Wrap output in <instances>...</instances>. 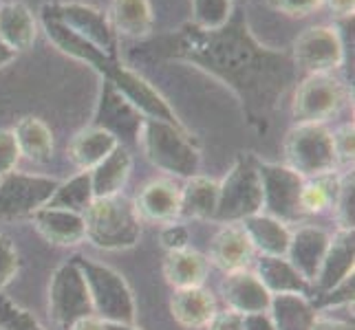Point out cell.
Listing matches in <instances>:
<instances>
[{"mask_svg":"<svg viewBox=\"0 0 355 330\" xmlns=\"http://www.w3.org/2000/svg\"><path fill=\"white\" fill-rule=\"evenodd\" d=\"M190 31H194V38L190 33L181 35L186 40L183 51L188 53L190 59L212 71L214 75L223 77L250 104L265 108L272 102V95L261 86V82H267V86H272L269 77L274 73V64H267L272 55L254 46L248 35H225L223 27L212 31L192 27Z\"/></svg>","mask_w":355,"mask_h":330,"instance_id":"cell-1","label":"cell"},{"mask_svg":"<svg viewBox=\"0 0 355 330\" xmlns=\"http://www.w3.org/2000/svg\"><path fill=\"white\" fill-rule=\"evenodd\" d=\"M137 143L141 145L146 158L164 172L183 178L197 176L201 167V154L183 126L144 119Z\"/></svg>","mask_w":355,"mask_h":330,"instance_id":"cell-2","label":"cell"},{"mask_svg":"<svg viewBox=\"0 0 355 330\" xmlns=\"http://www.w3.org/2000/svg\"><path fill=\"white\" fill-rule=\"evenodd\" d=\"M87 238L95 247L106 251L130 249L139 240V214L135 205L124 196L93 199L89 210L84 212Z\"/></svg>","mask_w":355,"mask_h":330,"instance_id":"cell-3","label":"cell"},{"mask_svg":"<svg viewBox=\"0 0 355 330\" xmlns=\"http://www.w3.org/2000/svg\"><path fill=\"white\" fill-rule=\"evenodd\" d=\"M91 293L93 313L106 324H135V300L128 284L111 266L76 258Z\"/></svg>","mask_w":355,"mask_h":330,"instance_id":"cell-4","label":"cell"},{"mask_svg":"<svg viewBox=\"0 0 355 330\" xmlns=\"http://www.w3.org/2000/svg\"><path fill=\"white\" fill-rule=\"evenodd\" d=\"M259 212H263V187L256 158L241 156L223 183H218V203L214 218L232 225Z\"/></svg>","mask_w":355,"mask_h":330,"instance_id":"cell-5","label":"cell"},{"mask_svg":"<svg viewBox=\"0 0 355 330\" xmlns=\"http://www.w3.org/2000/svg\"><path fill=\"white\" fill-rule=\"evenodd\" d=\"M285 161L302 178L334 172L338 161L331 130L324 124H296L285 139Z\"/></svg>","mask_w":355,"mask_h":330,"instance_id":"cell-6","label":"cell"},{"mask_svg":"<svg viewBox=\"0 0 355 330\" xmlns=\"http://www.w3.org/2000/svg\"><path fill=\"white\" fill-rule=\"evenodd\" d=\"M349 102V89L334 73H311L304 77L291 102L296 124H324Z\"/></svg>","mask_w":355,"mask_h":330,"instance_id":"cell-7","label":"cell"},{"mask_svg":"<svg viewBox=\"0 0 355 330\" xmlns=\"http://www.w3.org/2000/svg\"><path fill=\"white\" fill-rule=\"evenodd\" d=\"M263 187V214L280 223H298L304 216L300 207V192L304 178L287 165L256 161Z\"/></svg>","mask_w":355,"mask_h":330,"instance_id":"cell-8","label":"cell"},{"mask_svg":"<svg viewBox=\"0 0 355 330\" xmlns=\"http://www.w3.org/2000/svg\"><path fill=\"white\" fill-rule=\"evenodd\" d=\"M49 311L58 326L71 328L82 317L95 315L91 293L78 262H67L58 268L49 286Z\"/></svg>","mask_w":355,"mask_h":330,"instance_id":"cell-9","label":"cell"},{"mask_svg":"<svg viewBox=\"0 0 355 330\" xmlns=\"http://www.w3.org/2000/svg\"><path fill=\"white\" fill-rule=\"evenodd\" d=\"M293 64L304 73H334L345 64V42L334 27L313 24L291 46Z\"/></svg>","mask_w":355,"mask_h":330,"instance_id":"cell-10","label":"cell"},{"mask_svg":"<svg viewBox=\"0 0 355 330\" xmlns=\"http://www.w3.org/2000/svg\"><path fill=\"white\" fill-rule=\"evenodd\" d=\"M60 183L49 176L9 172L0 176V218L35 214L51 201Z\"/></svg>","mask_w":355,"mask_h":330,"instance_id":"cell-11","label":"cell"},{"mask_svg":"<svg viewBox=\"0 0 355 330\" xmlns=\"http://www.w3.org/2000/svg\"><path fill=\"white\" fill-rule=\"evenodd\" d=\"M104 80L111 82L113 89L124 97L144 119H157V121H166V124H173V126H183L179 117L175 115V110L170 108V104L159 95V91L153 84H148L139 75V73H135L117 62L106 73Z\"/></svg>","mask_w":355,"mask_h":330,"instance_id":"cell-12","label":"cell"},{"mask_svg":"<svg viewBox=\"0 0 355 330\" xmlns=\"http://www.w3.org/2000/svg\"><path fill=\"white\" fill-rule=\"evenodd\" d=\"M44 7L73 33L97 46L108 57L117 59V38L104 11L84 3H53Z\"/></svg>","mask_w":355,"mask_h":330,"instance_id":"cell-13","label":"cell"},{"mask_svg":"<svg viewBox=\"0 0 355 330\" xmlns=\"http://www.w3.org/2000/svg\"><path fill=\"white\" fill-rule=\"evenodd\" d=\"M42 27H44V31L49 35V40H51L60 48V51L80 59V62H87L97 73H102L104 77H106V73L117 64V59L108 57L97 46H93L91 42L80 38L78 33H73L69 27H64V24L60 22L46 7H42Z\"/></svg>","mask_w":355,"mask_h":330,"instance_id":"cell-14","label":"cell"},{"mask_svg":"<svg viewBox=\"0 0 355 330\" xmlns=\"http://www.w3.org/2000/svg\"><path fill=\"white\" fill-rule=\"evenodd\" d=\"M144 117L121 97L111 82H104L102 102L97 110L95 126L115 134L117 141H137Z\"/></svg>","mask_w":355,"mask_h":330,"instance_id":"cell-15","label":"cell"},{"mask_svg":"<svg viewBox=\"0 0 355 330\" xmlns=\"http://www.w3.org/2000/svg\"><path fill=\"white\" fill-rule=\"evenodd\" d=\"M327 247H329V234L324 229L300 227L289 238V249L285 258L307 282H315V275L320 271Z\"/></svg>","mask_w":355,"mask_h":330,"instance_id":"cell-16","label":"cell"},{"mask_svg":"<svg viewBox=\"0 0 355 330\" xmlns=\"http://www.w3.org/2000/svg\"><path fill=\"white\" fill-rule=\"evenodd\" d=\"M223 297L230 311L250 315V313H267L269 304H272V295L263 286L259 275L243 268V271L227 273L223 282Z\"/></svg>","mask_w":355,"mask_h":330,"instance_id":"cell-17","label":"cell"},{"mask_svg":"<svg viewBox=\"0 0 355 330\" xmlns=\"http://www.w3.org/2000/svg\"><path fill=\"white\" fill-rule=\"evenodd\" d=\"M35 229L44 236V240L60 244V247H73L87 238V225H84V216L62 207H40L33 214Z\"/></svg>","mask_w":355,"mask_h":330,"instance_id":"cell-18","label":"cell"},{"mask_svg":"<svg viewBox=\"0 0 355 330\" xmlns=\"http://www.w3.org/2000/svg\"><path fill=\"white\" fill-rule=\"evenodd\" d=\"M353 229H340L334 238H329V247L322 258L320 271L315 275V286L320 293L331 291L342 279L353 275Z\"/></svg>","mask_w":355,"mask_h":330,"instance_id":"cell-19","label":"cell"},{"mask_svg":"<svg viewBox=\"0 0 355 330\" xmlns=\"http://www.w3.org/2000/svg\"><path fill=\"white\" fill-rule=\"evenodd\" d=\"M38 35V20H35L33 11L20 3V0H11V3H0V40L16 53L27 51L35 42Z\"/></svg>","mask_w":355,"mask_h":330,"instance_id":"cell-20","label":"cell"},{"mask_svg":"<svg viewBox=\"0 0 355 330\" xmlns=\"http://www.w3.org/2000/svg\"><path fill=\"white\" fill-rule=\"evenodd\" d=\"M241 223L254 251H259L261 255H274V258H285L287 255L291 231L287 229L285 223H280V220L267 216L263 212L245 218Z\"/></svg>","mask_w":355,"mask_h":330,"instance_id":"cell-21","label":"cell"},{"mask_svg":"<svg viewBox=\"0 0 355 330\" xmlns=\"http://www.w3.org/2000/svg\"><path fill=\"white\" fill-rule=\"evenodd\" d=\"M254 255V247L248 238V234L243 231V227L239 225H227L223 227L212 240L210 247V258L212 262L223 268L225 273H234V271H243L248 268V264L252 262Z\"/></svg>","mask_w":355,"mask_h":330,"instance_id":"cell-22","label":"cell"},{"mask_svg":"<svg viewBox=\"0 0 355 330\" xmlns=\"http://www.w3.org/2000/svg\"><path fill=\"white\" fill-rule=\"evenodd\" d=\"M179 207H181V190L175 185L173 181L159 178L148 183L137 203H135V210L139 216L146 220H157V223H175V218L179 216Z\"/></svg>","mask_w":355,"mask_h":330,"instance_id":"cell-23","label":"cell"},{"mask_svg":"<svg viewBox=\"0 0 355 330\" xmlns=\"http://www.w3.org/2000/svg\"><path fill=\"white\" fill-rule=\"evenodd\" d=\"M108 22L115 35L119 33L130 40L148 38L155 24L150 0H113Z\"/></svg>","mask_w":355,"mask_h":330,"instance_id":"cell-24","label":"cell"},{"mask_svg":"<svg viewBox=\"0 0 355 330\" xmlns=\"http://www.w3.org/2000/svg\"><path fill=\"white\" fill-rule=\"evenodd\" d=\"M117 145L121 143L117 141L115 134H111L104 128L91 126V128L80 130L76 137H73L69 145V156L82 172H91L95 165H100L104 158L117 148Z\"/></svg>","mask_w":355,"mask_h":330,"instance_id":"cell-25","label":"cell"},{"mask_svg":"<svg viewBox=\"0 0 355 330\" xmlns=\"http://www.w3.org/2000/svg\"><path fill=\"white\" fill-rule=\"evenodd\" d=\"M130 167H132L130 152L124 148V145H117V148L108 154L100 165H95L89 172L93 199L119 196L121 187L126 185V181L130 176Z\"/></svg>","mask_w":355,"mask_h":330,"instance_id":"cell-26","label":"cell"},{"mask_svg":"<svg viewBox=\"0 0 355 330\" xmlns=\"http://www.w3.org/2000/svg\"><path fill=\"white\" fill-rule=\"evenodd\" d=\"M170 311L183 328H205L216 315L214 297L205 288H177L170 300Z\"/></svg>","mask_w":355,"mask_h":330,"instance_id":"cell-27","label":"cell"},{"mask_svg":"<svg viewBox=\"0 0 355 330\" xmlns=\"http://www.w3.org/2000/svg\"><path fill=\"white\" fill-rule=\"evenodd\" d=\"M256 275H259L263 286L269 291V295H280V293H298V295H304L309 291V282L291 266L287 258L261 255Z\"/></svg>","mask_w":355,"mask_h":330,"instance_id":"cell-28","label":"cell"},{"mask_svg":"<svg viewBox=\"0 0 355 330\" xmlns=\"http://www.w3.org/2000/svg\"><path fill=\"white\" fill-rule=\"evenodd\" d=\"M269 315H272L276 330H311L318 317L309 300L304 295H298V293L272 295Z\"/></svg>","mask_w":355,"mask_h":330,"instance_id":"cell-29","label":"cell"},{"mask_svg":"<svg viewBox=\"0 0 355 330\" xmlns=\"http://www.w3.org/2000/svg\"><path fill=\"white\" fill-rule=\"evenodd\" d=\"M164 273L170 284L177 288H197L205 282L207 260L192 249L168 251L164 262Z\"/></svg>","mask_w":355,"mask_h":330,"instance_id":"cell-30","label":"cell"},{"mask_svg":"<svg viewBox=\"0 0 355 330\" xmlns=\"http://www.w3.org/2000/svg\"><path fill=\"white\" fill-rule=\"evenodd\" d=\"M14 137L18 143L20 156L35 163H44L53 154V134L42 119L38 117H22L16 128Z\"/></svg>","mask_w":355,"mask_h":330,"instance_id":"cell-31","label":"cell"},{"mask_svg":"<svg viewBox=\"0 0 355 330\" xmlns=\"http://www.w3.org/2000/svg\"><path fill=\"white\" fill-rule=\"evenodd\" d=\"M218 203V183L207 176H190L181 190L179 216L186 218H214Z\"/></svg>","mask_w":355,"mask_h":330,"instance_id":"cell-32","label":"cell"},{"mask_svg":"<svg viewBox=\"0 0 355 330\" xmlns=\"http://www.w3.org/2000/svg\"><path fill=\"white\" fill-rule=\"evenodd\" d=\"M340 190H342V178L336 176L334 172L304 178V185L300 192L302 214H322L329 207H336Z\"/></svg>","mask_w":355,"mask_h":330,"instance_id":"cell-33","label":"cell"},{"mask_svg":"<svg viewBox=\"0 0 355 330\" xmlns=\"http://www.w3.org/2000/svg\"><path fill=\"white\" fill-rule=\"evenodd\" d=\"M93 203V187H91V174L80 172L67 183H60L58 190L53 192L49 207H62V210H71L84 216V212L89 210V205Z\"/></svg>","mask_w":355,"mask_h":330,"instance_id":"cell-34","label":"cell"},{"mask_svg":"<svg viewBox=\"0 0 355 330\" xmlns=\"http://www.w3.org/2000/svg\"><path fill=\"white\" fill-rule=\"evenodd\" d=\"M234 0H192V27L197 29H221L232 20Z\"/></svg>","mask_w":355,"mask_h":330,"instance_id":"cell-35","label":"cell"},{"mask_svg":"<svg viewBox=\"0 0 355 330\" xmlns=\"http://www.w3.org/2000/svg\"><path fill=\"white\" fill-rule=\"evenodd\" d=\"M0 330H44L38 320L0 291Z\"/></svg>","mask_w":355,"mask_h":330,"instance_id":"cell-36","label":"cell"},{"mask_svg":"<svg viewBox=\"0 0 355 330\" xmlns=\"http://www.w3.org/2000/svg\"><path fill=\"white\" fill-rule=\"evenodd\" d=\"M18 273V251L7 236L0 234V291Z\"/></svg>","mask_w":355,"mask_h":330,"instance_id":"cell-37","label":"cell"},{"mask_svg":"<svg viewBox=\"0 0 355 330\" xmlns=\"http://www.w3.org/2000/svg\"><path fill=\"white\" fill-rule=\"evenodd\" d=\"M20 161V150L14 130H0V176L14 172Z\"/></svg>","mask_w":355,"mask_h":330,"instance_id":"cell-38","label":"cell"},{"mask_svg":"<svg viewBox=\"0 0 355 330\" xmlns=\"http://www.w3.org/2000/svg\"><path fill=\"white\" fill-rule=\"evenodd\" d=\"M334 139V152L338 163H353V124L340 126L336 132H331Z\"/></svg>","mask_w":355,"mask_h":330,"instance_id":"cell-39","label":"cell"},{"mask_svg":"<svg viewBox=\"0 0 355 330\" xmlns=\"http://www.w3.org/2000/svg\"><path fill=\"white\" fill-rule=\"evenodd\" d=\"M324 0H267V5L274 11L287 16H309L315 9L322 7Z\"/></svg>","mask_w":355,"mask_h":330,"instance_id":"cell-40","label":"cell"},{"mask_svg":"<svg viewBox=\"0 0 355 330\" xmlns=\"http://www.w3.org/2000/svg\"><path fill=\"white\" fill-rule=\"evenodd\" d=\"M342 229H353V176L342 181V190L336 203Z\"/></svg>","mask_w":355,"mask_h":330,"instance_id":"cell-41","label":"cell"},{"mask_svg":"<svg viewBox=\"0 0 355 330\" xmlns=\"http://www.w3.org/2000/svg\"><path fill=\"white\" fill-rule=\"evenodd\" d=\"M353 284H355L353 275L345 277L338 286H334L331 291L322 293V304H324V306H340V304H351L353 302Z\"/></svg>","mask_w":355,"mask_h":330,"instance_id":"cell-42","label":"cell"},{"mask_svg":"<svg viewBox=\"0 0 355 330\" xmlns=\"http://www.w3.org/2000/svg\"><path fill=\"white\" fill-rule=\"evenodd\" d=\"M188 229L183 225H175L170 223L164 231H162V244L168 251H179V249H188Z\"/></svg>","mask_w":355,"mask_h":330,"instance_id":"cell-43","label":"cell"},{"mask_svg":"<svg viewBox=\"0 0 355 330\" xmlns=\"http://www.w3.org/2000/svg\"><path fill=\"white\" fill-rule=\"evenodd\" d=\"M207 330H243V315L234 311H223L212 317V322L205 326Z\"/></svg>","mask_w":355,"mask_h":330,"instance_id":"cell-44","label":"cell"},{"mask_svg":"<svg viewBox=\"0 0 355 330\" xmlns=\"http://www.w3.org/2000/svg\"><path fill=\"white\" fill-rule=\"evenodd\" d=\"M243 330H276L272 315L267 313H250L243 315Z\"/></svg>","mask_w":355,"mask_h":330,"instance_id":"cell-45","label":"cell"},{"mask_svg":"<svg viewBox=\"0 0 355 330\" xmlns=\"http://www.w3.org/2000/svg\"><path fill=\"white\" fill-rule=\"evenodd\" d=\"M329 5V9L334 11L336 16L340 18H351L353 16V9H355V0H324Z\"/></svg>","mask_w":355,"mask_h":330,"instance_id":"cell-46","label":"cell"},{"mask_svg":"<svg viewBox=\"0 0 355 330\" xmlns=\"http://www.w3.org/2000/svg\"><path fill=\"white\" fill-rule=\"evenodd\" d=\"M311 330H353V324L340 320H327V317H315Z\"/></svg>","mask_w":355,"mask_h":330,"instance_id":"cell-47","label":"cell"},{"mask_svg":"<svg viewBox=\"0 0 355 330\" xmlns=\"http://www.w3.org/2000/svg\"><path fill=\"white\" fill-rule=\"evenodd\" d=\"M69 330H104V322L100 320V317L89 315V317H82V320H78Z\"/></svg>","mask_w":355,"mask_h":330,"instance_id":"cell-48","label":"cell"},{"mask_svg":"<svg viewBox=\"0 0 355 330\" xmlns=\"http://www.w3.org/2000/svg\"><path fill=\"white\" fill-rule=\"evenodd\" d=\"M16 55H18V53L14 51V48H9L3 40H0V68H5L7 64L14 62Z\"/></svg>","mask_w":355,"mask_h":330,"instance_id":"cell-49","label":"cell"},{"mask_svg":"<svg viewBox=\"0 0 355 330\" xmlns=\"http://www.w3.org/2000/svg\"><path fill=\"white\" fill-rule=\"evenodd\" d=\"M104 330H139V328H135L132 324H106L104 322Z\"/></svg>","mask_w":355,"mask_h":330,"instance_id":"cell-50","label":"cell"}]
</instances>
